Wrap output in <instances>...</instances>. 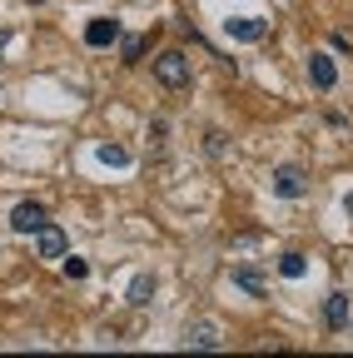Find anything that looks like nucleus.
<instances>
[{
    "label": "nucleus",
    "instance_id": "f03ea898",
    "mask_svg": "<svg viewBox=\"0 0 353 358\" xmlns=\"http://www.w3.org/2000/svg\"><path fill=\"white\" fill-rule=\"evenodd\" d=\"M45 224H50V214H45V204H40V199H20V204L10 209V229H15V234H40Z\"/></svg>",
    "mask_w": 353,
    "mask_h": 358
},
{
    "label": "nucleus",
    "instance_id": "4468645a",
    "mask_svg": "<svg viewBox=\"0 0 353 358\" xmlns=\"http://www.w3.org/2000/svg\"><path fill=\"white\" fill-rule=\"evenodd\" d=\"M234 284H244L249 294H264V274H259V268H234Z\"/></svg>",
    "mask_w": 353,
    "mask_h": 358
},
{
    "label": "nucleus",
    "instance_id": "6e6552de",
    "mask_svg": "<svg viewBox=\"0 0 353 358\" xmlns=\"http://www.w3.org/2000/svg\"><path fill=\"white\" fill-rule=\"evenodd\" d=\"M185 348H204V353H214V348H224V338H219L214 324H189V329H185Z\"/></svg>",
    "mask_w": 353,
    "mask_h": 358
},
{
    "label": "nucleus",
    "instance_id": "9d476101",
    "mask_svg": "<svg viewBox=\"0 0 353 358\" xmlns=\"http://www.w3.org/2000/svg\"><path fill=\"white\" fill-rule=\"evenodd\" d=\"M154 299V274H140L135 284H129V303H135V308H145Z\"/></svg>",
    "mask_w": 353,
    "mask_h": 358
},
{
    "label": "nucleus",
    "instance_id": "dca6fc26",
    "mask_svg": "<svg viewBox=\"0 0 353 358\" xmlns=\"http://www.w3.org/2000/svg\"><path fill=\"white\" fill-rule=\"evenodd\" d=\"M204 150L219 159V155H224V134H219V129H209V134H204Z\"/></svg>",
    "mask_w": 353,
    "mask_h": 358
},
{
    "label": "nucleus",
    "instance_id": "0eeeda50",
    "mask_svg": "<svg viewBox=\"0 0 353 358\" xmlns=\"http://www.w3.org/2000/svg\"><path fill=\"white\" fill-rule=\"evenodd\" d=\"M35 249H40V259H65V229L60 224H45L35 234Z\"/></svg>",
    "mask_w": 353,
    "mask_h": 358
},
{
    "label": "nucleus",
    "instance_id": "7ed1b4c3",
    "mask_svg": "<svg viewBox=\"0 0 353 358\" xmlns=\"http://www.w3.org/2000/svg\"><path fill=\"white\" fill-rule=\"evenodd\" d=\"M274 194H279V199H303V194H308V174H303L298 164H279V169H274Z\"/></svg>",
    "mask_w": 353,
    "mask_h": 358
},
{
    "label": "nucleus",
    "instance_id": "f257e3e1",
    "mask_svg": "<svg viewBox=\"0 0 353 358\" xmlns=\"http://www.w3.org/2000/svg\"><path fill=\"white\" fill-rule=\"evenodd\" d=\"M154 80L169 85V90H185V85H189V55H185V50H164V55H154Z\"/></svg>",
    "mask_w": 353,
    "mask_h": 358
},
{
    "label": "nucleus",
    "instance_id": "1a4fd4ad",
    "mask_svg": "<svg viewBox=\"0 0 353 358\" xmlns=\"http://www.w3.org/2000/svg\"><path fill=\"white\" fill-rule=\"evenodd\" d=\"M324 324H329V329H343V324H348V294H329V303H324Z\"/></svg>",
    "mask_w": 353,
    "mask_h": 358
},
{
    "label": "nucleus",
    "instance_id": "f8f14e48",
    "mask_svg": "<svg viewBox=\"0 0 353 358\" xmlns=\"http://www.w3.org/2000/svg\"><path fill=\"white\" fill-rule=\"evenodd\" d=\"M145 45H150L145 35H124V40H120V55H124V65H135V60L145 55Z\"/></svg>",
    "mask_w": 353,
    "mask_h": 358
},
{
    "label": "nucleus",
    "instance_id": "423d86ee",
    "mask_svg": "<svg viewBox=\"0 0 353 358\" xmlns=\"http://www.w3.org/2000/svg\"><path fill=\"white\" fill-rule=\"evenodd\" d=\"M224 30H229L234 40L254 45V40H264V35H269V20H254V15H234V20H224Z\"/></svg>",
    "mask_w": 353,
    "mask_h": 358
},
{
    "label": "nucleus",
    "instance_id": "ddd939ff",
    "mask_svg": "<svg viewBox=\"0 0 353 358\" xmlns=\"http://www.w3.org/2000/svg\"><path fill=\"white\" fill-rule=\"evenodd\" d=\"M95 155H100V164H115V169H124V164H129V150H124V145H100Z\"/></svg>",
    "mask_w": 353,
    "mask_h": 358
},
{
    "label": "nucleus",
    "instance_id": "39448f33",
    "mask_svg": "<svg viewBox=\"0 0 353 358\" xmlns=\"http://www.w3.org/2000/svg\"><path fill=\"white\" fill-rule=\"evenodd\" d=\"M308 80H314V90H333L338 85V65H333V55H308Z\"/></svg>",
    "mask_w": 353,
    "mask_h": 358
},
{
    "label": "nucleus",
    "instance_id": "2eb2a0df",
    "mask_svg": "<svg viewBox=\"0 0 353 358\" xmlns=\"http://www.w3.org/2000/svg\"><path fill=\"white\" fill-rule=\"evenodd\" d=\"M85 274H90V264H85V259H75V254H70V259H65V279H75V284H80Z\"/></svg>",
    "mask_w": 353,
    "mask_h": 358
},
{
    "label": "nucleus",
    "instance_id": "20e7f679",
    "mask_svg": "<svg viewBox=\"0 0 353 358\" xmlns=\"http://www.w3.org/2000/svg\"><path fill=\"white\" fill-rule=\"evenodd\" d=\"M120 40V20L115 15H95L90 25H85V45L90 50H105V45H115Z\"/></svg>",
    "mask_w": 353,
    "mask_h": 358
},
{
    "label": "nucleus",
    "instance_id": "9b49d317",
    "mask_svg": "<svg viewBox=\"0 0 353 358\" xmlns=\"http://www.w3.org/2000/svg\"><path fill=\"white\" fill-rule=\"evenodd\" d=\"M279 274H284V279H303V274H308V259H303V254H284V259H279Z\"/></svg>",
    "mask_w": 353,
    "mask_h": 358
},
{
    "label": "nucleus",
    "instance_id": "f3484780",
    "mask_svg": "<svg viewBox=\"0 0 353 358\" xmlns=\"http://www.w3.org/2000/svg\"><path fill=\"white\" fill-rule=\"evenodd\" d=\"M343 209H348V214H353V194H348V199H343Z\"/></svg>",
    "mask_w": 353,
    "mask_h": 358
}]
</instances>
